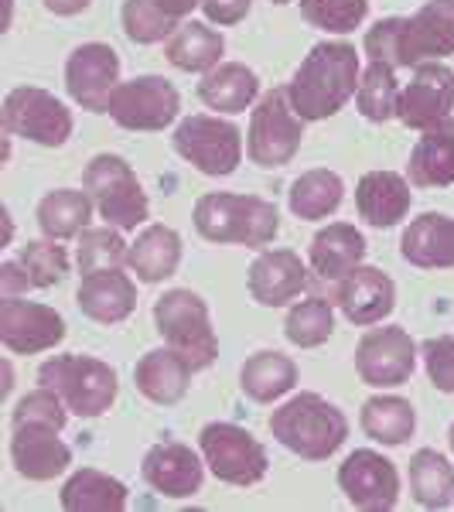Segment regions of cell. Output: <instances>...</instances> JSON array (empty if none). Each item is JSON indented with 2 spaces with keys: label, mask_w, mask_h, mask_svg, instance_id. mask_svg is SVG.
<instances>
[{
  "label": "cell",
  "mask_w": 454,
  "mask_h": 512,
  "mask_svg": "<svg viewBox=\"0 0 454 512\" xmlns=\"http://www.w3.org/2000/svg\"><path fill=\"white\" fill-rule=\"evenodd\" d=\"M359 79L362 55L356 52V45L345 38H328L304 55V62L294 69L284 89L297 117L304 123H318L342 113L345 103L356 99Z\"/></svg>",
  "instance_id": "1"
},
{
  "label": "cell",
  "mask_w": 454,
  "mask_h": 512,
  "mask_svg": "<svg viewBox=\"0 0 454 512\" xmlns=\"http://www.w3.org/2000/svg\"><path fill=\"white\" fill-rule=\"evenodd\" d=\"M366 59L400 69L454 55V0H427L410 18H383L366 31Z\"/></svg>",
  "instance_id": "2"
},
{
  "label": "cell",
  "mask_w": 454,
  "mask_h": 512,
  "mask_svg": "<svg viewBox=\"0 0 454 512\" xmlns=\"http://www.w3.org/2000/svg\"><path fill=\"white\" fill-rule=\"evenodd\" d=\"M195 233L216 246L267 250L280 233V212L274 202L246 192H209L192 209Z\"/></svg>",
  "instance_id": "3"
},
{
  "label": "cell",
  "mask_w": 454,
  "mask_h": 512,
  "mask_svg": "<svg viewBox=\"0 0 454 512\" xmlns=\"http://www.w3.org/2000/svg\"><path fill=\"white\" fill-rule=\"evenodd\" d=\"M270 437L301 461H328L349 437V417L321 393H294L270 414Z\"/></svg>",
  "instance_id": "4"
},
{
  "label": "cell",
  "mask_w": 454,
  "mask_h": 512,
  "mask_svg": "<svg viewBox=\"0 0 454 512\" xmlns=\"http://www.w3.org/2000/svg\"><path fill=\"white\" fill-rule=\"evenodd\" d=\"M38 386H52L65 407L82 420H96L117 403L120 376L110 362L86 352H65L41 362Z\"/></svg>",
  "instance_id": "5"
},
{
  "label": "cell",
  "mask_w": 454,
  "mask_h": 512,
  "mask_svg": "<svg viewBox=\"0 0 454 512\" xmlns=\"http://www.w3.org/2000/svg\"><path fill=\"white\" fill-rule=\"evenodd\" d=\"M154 328L161 342L175 349L181 359L192 362L195 373L216 366L219 359V338L212 328L209 304L188 287H171L154 301Z\"/></svg>",
  "instance_id": "6"
},
{
  "label": "cell",
  "mask_w": 454,
  "mask_h": 512,
  "mask_svg": "<svg viewBox=\"0 0 454 512\" xmlns=\"http://www.w3.org/2000/svg\"><path fill=\"white\" fill-rule=\"evenodd\" d=\"M82 192L93 198L96 216L113 229L134 233L137 226H144L151 219V202L134 175L127 158L120 154H96L82 171Z\"/></svg>",
  "instance_id": "7"
},
{
  "label": "cell",
  "mask_w": 454,
  "mask_h": 512,
  "mask_svg": "<svg viewBox=\"0 0 454 512\" xmlns=\"http://www.w3.org/2000/svg\"><path fill=\"white\" fill-rule=\"evenodd\" d=\"M171 147L185 164H192L198 175L226 178L243 164L246 140L243 130L229 117L219 113H192V117L178 120Z\"/></svg>",
  "instance_id": "8"
},
{
  "label": "cell",
  "mask_w": 454,
  "mask_h": 512,
  "mask_svg": "<svg viewBox=\"0 0 454 512\" xmlns=\"http://www.w3.org/2000/svg\"><path fill=\"white\" fill-rule=\"evenodd\" d=\"M304 140V120L294 113L284 86L267 89L250 110V130H246V158L263 171L287 168Z\"/></svg>",
  "instance_id": "9"
},
{
  "label": "cell",
  "mask_w": 454,
  "mask_h": 512,
  "mask_svg": "<svg viewBox=\"0 0 454 512\" xmlns=\"http://www.w3.org/2000/svg\"><path fill=\"white\" fill-rule=\"evenodd\" d=\"M198 451L205 458V468L219 482L236 485V489L260 485L270 472V458L267 448L260 444V437H253L239 424H229V420L205 424L202 434H198Z\"/></svg>",
  "instance_id": "10"
},
{
  "label": "cell",
  "mask_w": 454,
  "mask_h": 512,
  "mask_svg": "<svg viewBox=\"0 0 454 512\" xmlns=\"http://www.w3.org/2000/svg\"><path fill=\"white\" fill-rule=\"evenodd\" d=\"M0 123H4L7 137L31 140L38 147H65L76 130L69 106L41 86L11 89L4 99V110H0Z\"/></svg>",
  "instance_id": "11"
},
{
  "label": "cell",
  "mask_w": 454,
  "mask_h": 512,
  "mask_svg": "<svg viewBox=\"0 0 454 512\" xmlns=\"http://www.w3.org/2000/svg\"><path fill=\"white\" fill-rule=\"evenodd\" d=\"M106 117L120 130L158 134L181 117V93L164 76H134L113 89Z\"/></svg>",
  "instance_id": "12"
},
{
  "label": "cell",
  "mask_w": 454,
  "mask_h": 512,
  "mask_svg": "<svg viewBox=\"0 0 454 512\" xmlns=\"http://www.w3.org/2000/svg\"><path fill=\"white\" fill-rule=\"evenodd\" d=\"M420 345L400 325H373L356 345V376L373 390H396L410 383Z\"/></svg>",
  "instance_id": "13"
},
{
  "label": "cell",
  "mask_w": 454,
  "mask_h": 512,
  "mask_svg": "<svg viewBox=\"0 0 454 512\" xmlns=\"http://www.w3.org/2000/svg\"><path fill=\"white\" fill-rule=\"evenodd\" d=\"M338 489L359 512H390L400 502V468L373 448H356L338 465Z\"/></svg>",
  "instance_id": "14"
},
{
  "label": "cell",
  "mask_w": 454,
  "mask_h": 512,
  "mask_svg": "<svg viewBox=\"0 0 454 512\" xmlns=\"http://www.w3.org/2000/svg\"><path fill=\"white\" fill-rule=\"evenodd\" d=\"M454 113V69L444 62H424L414 69L407 86H400L396 99V120L407 130L437 127V123L451 120Z\"/></svg>",
  "instance_id": "15"
},
{
  "label": "cell",
  "mask_w": 454,
  "mask_h": 512,
  "mask_svg": "<svg viewBox=\"0 0 454 512\" xmlns=\"http://www.w3.org/2000/svg\"><path fill=\"white\" fill-rule=\"evenodd\" d=\"M120 86V55L106 41H86L65 59V89L86 113H106L113 89Z\"/></svg>",
  "instance_id": "16"
},
{
  "label": "cell",
  "mask_w": 454,
  "mask_h": 512,
  "mask_svg": "<svg viewBox=\"0 0 454 512\" xmlns=\"http://www.w3.org/2000/svg\"><path fill=\"white\" fill-rule=\"evenodd\" d=\"M65 318L52 304L28 301V297H4L0 301V342L11 355H41L62 345Z\"/></svg>",
  "instance_id": "17"
},
{
  "label": "cell",
  "mask_w": 454,
  "mask_h": 512,
  "mask_svg": "<svg viewBox=\"0 0 454 512\" xmlns=\"http://www.w3.org/2000/svg\"><path fill=\"white\" fill-rule=\"evenodd\" d=\"M205 472L209 468H205L202 451L188 448L181 441L154 444L140 461V478L164 499H192V495L202 492Z\"/></svg>",
  "instance_id": "18"
},
{
  "label": "cell",
  "mask_w": 454,
  "mask_h": 512,
  "mask_svg": "<svg viewBox=\"0 0 454 512\" xmlns=\"http://www.w3.org/2000/svg\"><path fill=\"white\" fill-rule=\"evenodd\" d=\"M335 308L342 311V318L356 328H373L383 325L396 308V284L390 274L379 267H356L349 277H342L335 284L332 294Z\"/></svg>",
  "instance_id": "19"
},
{
  "label": "cell",
  "mask_w": 454,
  "mask_h": 512,
  "mask_svg": "<svg viewBox=\"0 0 454 512\" xmlns=\"http://www.w3.org/2000/svg\"><path fill=\"white\" fill-rule=\"evenodd\" d=\"M246 291L260 308H291L308 291V267L294 250H260L246 270Z\"/></svg>",
  "instance_id": "20"
},
{
  "label": "cell",
  "mask_w": 454,
  "mask_h": 512,
  "mask_svg": "<svg viewBox=\"0 0 454 512\" xmlns=\"http://www.w3.org/2000/svg\"><path fill=\"white\" fill-rule=\"evenodd\" d=\"M62 431L45 424H14L11 434V461L14 472L28 482H52L69 472L72 448L59 437Z\"/></svg>",
  "instance_id": "21"
},
{
  "label": "cell",
  "mask_w": 454,
  "mask_h": 512,
  "mask_svg": "<svg viewBox=\"0 0 454 512\" xmlns=\"http://www.w3.org/2000/svg\"><path fill=\"white\" fill-rule=\"evenodd\" d=\"M76 304L96 325H120L137 308V284L127 267L96 270V274H86L79 280Z\"/></svg>",
  "instance_id": "22"
},
{
  "label": "cell",
  "mask_w": 454,
  "mask_h": 512,
  "mask_svg": "<svg viewBox=\"0 0 454 512\" xmlns=\"http://www.w3.org/2000/svg\"><path fill=\"white\" fill-rule=\"evenodd\" d=\"M192 362L181 359L175 349H151L137 359L134 366V386L154 407H175L192 390Z\"/></svg>",
  "instance_id": "23"
},
{
  "label": "cell",
  "mask_w": 454,
  "mask_h": 512,
  "mask_svg": "<svg viewBox=\"0 0 454 512\" xmlns=\"http://www.w3.org/2000/svg\"><path fill=\"white\" fill-rule=\"evenodd\" d=\"M192 11H202V0H123L120 24L134 45H161L192 18Z\"/></svg>",
  "instance_id": "24"
},
{
  "label": "cell",
  "mask_w": 454,
  "mask_h": 512,
  "mask_svg": "<svg viewBox=\"0 0 454 512\" xmlns=\"http://www.w3.org/2000/svg\"><path fill=\"white\" fill-rule=\"evenodd\" d=\"M400 256L417 270H454V216L420 212L400 236Z\"/></svg>",
  "instance_id": "25"
},
{
  "label": "cell",
  "mask_w": 454,
  "mask_h": 512,
  "mask_svg": "<svg viewBox=\"0 0 454 512\" xmlns=\"http://www.w3.org/2000/svg\"><path fill=\"white\" fill-rule=\"evenodd\" d=\"M366 260V236L352 222H328L308 246V267L318 280L338 284Z\"/></svg>",
  "instance_id": "26"
},
{
  "label": "cell",
  "mask_w": 454,
  "mask_h": 512,
  "mask_svg": "<svg viewBox=\"0 0 454 512\" xmlns=\"http://www.w3.org/2000/svg\"><path fill=\"white\" fill-rule=\"evenodd\" d=\"M410 181L396 171H366L356 185V212L366 226L393 229L410 212Z\"/></svg>",
  "instance_id": "27"
},
{
  "label": "cell",
  "mask_w": 454,
  "mask_h": 512,
  "mask_svg": "<svg viewBox=\"0 0 454 512\" xmlns=\"http://www.w3.org/2000/svg\"><path fill=\"white\" fill-rule=\"evenodd\" d=\"M181 236L164 222H151L127 246V270L140 284H161L171 280L181 267Z\"/></svg>",
  "instance_id": "28"
},
{
  "label": "cell",
  "mask_w": 454,
  "mask_h": 512,
  "mask_svg": "<svg viewBox=\"0 0 454 512\" xmlns=\"http://www.w3.org/2000/svg\"><path fill=\"white\" fill-rule=\"evenodd\" d=\"M195 89L198 99L205 103V110L219 113V117H236V113L250 110L263 96L257 72L243 62H219L216 69L198 79Z\"/></svg>",
  "instance_id": "29"
},
{
  "label": "cell",
  "mask_w": 454,
  "mask_h": 512,
  "mask_svg": "<svg viewBox=\"0 0 454 512\" xmlns=\"http://www.w3.org/2000/svg\"><path fill=\"white\" fill-rule=\"evenodd\" d=\"M297 379H301V369H297L291 355L277 349H260L239 369V390H243L246 400L270 407V403L284 400L287 393L297 390Z\"/></svg>",
  "instance_id": "30"
},
{
  "label": "cell",
  "mask_w": 454,
  "mask_h": 512,
  "mask_svg": "<svg viewBox=\"0 0 454 512\" xmlns=\"http://www.w3.org/2000/svg\"><path fill=\"white\" fill-rule=\"evenodd\" d=\"M407 181L414 188L454 185V117L424 130L407 158Z\"/></svg>",
  "instance_id": "31"
},
{
  "label": "cell",
  "mask_w": 454,
  "mask_h": 512,
  "mask_svg": "<svg viewBox=\"0 0 454 512\" xmlns=\"http://www.w3.org/2000/svg\"><path fill=\"white\" fill-rule=\"evenodd\" d=\"M222 55H226V38L212 21L188 18L175 35L164 41V59L181 72H192V76L212 72L222 62Z\"/></svg>",
  "instance_id": "32"
},
{
  "label": "cell",
  "mask_w": 454,
  "mask_h": 512,
  "mask_svg": "<svg viewBox=\"0 0 454 512\" xmlns=\"http://www.w3.org/2000/svg\"><path fill=\"white\" fill-rule=\"evenodd\" d=\"M96 205L93 198L79 188H55L38 202V229L41 236L59 239V243H76V239L93 226Z\"/></svg>",
  "instance_id": "33"
},
{
  "label": "cell",
  "mask_w": 454,
  "mask_h": 512,
  "mask_svg": "<svg viewBox=\"0 0 454 512\" xmlns=\"http://www.w3.org/2000/svg\"><path fill=\"white\" fill-rule=\"evenodd\" d=\"M359 427L369 441L383 444V448H400L417 431V410L414 403L396 393H376L362 403Z\"/></svg>",
  "instance_id": "34"
},
{
  "label": "cell",
  "mask_w": 454,
  "mask_h": 512,
  "mask_svg": "<svg viewBox=\"0 0 454 512\" xmlns=\"http://www.w3.org/2000/svg\"><path fill=\"white\" fill-rule=\"evenodd\" d=\"M59 502L65 512H123L130 492L120 478L99 472V468H79L65 478Z\"/></svg>",
  "instance_id": "35"
},
{
  "label": "cell",
  "mask_w": 454,
  "mask_h": 512,
  "mask_svg": "<svg viewBox=\"0 0 454 512\" xmlns=\"http://www.w3.org/2000/svg\"><path fill=\"white\" fill-rule=\"evenodd\" d=\"M345 202V181L328 168H311L294 178L287 192V209L301 222H321L335 216L338 205Z\"/></svg>",
  "instance_id": "36"
},
{
  "label": "cell",
  "mask_w": 454,
  "mask_h": 512,
  "mask_svg": "<svg viewBox=\"0 0 454 512\" xmlns=\"http://www.w3.org/2000/svg\"><path fill=\"white\" fill-rule=\"evenodd\" d=\"M410 495L420 509H448L454 506V465L448 454L437 448L414 451L407 465Z\"/></svg>",
  "instance_id": "37"
},
{
  "label": "cell",
  "mask_w": 454,
  "mask_h": 512,
  "mask_svg": "<svg viewBox=\"0 0 454 512\" xmlns=\"http://www.w3.org/2000/svg\"><path fill=\"white\" fill-rule=\"evenodd\" d=\"M335 332V301L328 297H301L287 308L284 338L297 349H321Z\"/></svg>",
  "instance_id": "38"
},
{
  "label": "cell",
  "mask_w": 454,
  "mask_h": 512,
  "mask_svg": "<svg viewBox=\"0 0 454 512\" xmlns=\"http://www.w3.org/2000/svg\"><path fill=\"white\" fill-rule=\"evenodd\" d=\"M396 99H400V82H396V69L383 62H369L362 69L356 106L369 123L396 120Z\"/></svg>",
  "instance_id": "39"
},
{
  "label": "cell",
  "mask_w": 454,
  "mask_h": 512,
  "mask_svg": "<svg viewBox=\"0 0 454 512\" xmlns=\"http://www.w3.org/2000/svg\"><path fill=\"white\" fill-rule=\"evenodd\" d=\"M127 239L123 229L113 226H89L86 233L76 239V267L79 274H96V270H117L127 267Z\"/></svg>",
  "instance_id": "40"
},
{
  "label": "cell",
  "mask_w": 454,
  "mask_h": 512,
  "mask_svg": "<svg viewBox=\"0 0 454 512\" xmlns=\"http://www.w3.org/2000/svg\"><path fill=\"white\" fill-rule=\"evenodd\" d=\"M301 21L325 35L345 38L369 18V0H301Z\"/></svg>",
  "instance_id": "41"
},
{
  "label": "cell",
  "mask_w": 454,
  "mask_h": 512,
  "mask_svg": "<svg viewBox=\"0 0 454 512\" xmlns=\"http://www.w3.org/2000/svg\"><path fill=\"white\" fill-rule=\"evenodd\" d=\"M18 260L28 267V277L35 284V291H48V287H59L72 270V260H69V250L59 239H31L24 243V250Z\"/></svg>",
  "instance_id": "42"
},
{
  "label": "cell",
  "mask_w": 454,
  "mask_h": 512,
  "mask_svg": "<svg viewBox=\"0 0 454 512\" xmlns=\"http://www.w3.org/2000/svg\"><path fill=\"white\" fill-rule=\"evenodd\" d=\"M69 414L72 410L65 407V400L52 390V386H38V390L21 396L11 420L14 424H45V427H55V431H65Z\"/></svg>",
  "instance_id": "43"
},
{
  "label": "cell",
  "mask_w": 454,
  "mask_h": 512,
  "mask_svg": "<svg viewBox=\"0 0 454 512\" xmlns=\"http://www.w3.org/2000/svg\"><path fill=\"white\" fill-rule=\"evenodd\" d=\"M420 362L437 393H454V335H434L420 345Z\"/></svg>",
  "instance_id": "44"
},
{
  "label": "cell",
  "mask_w": 454,
  "mask_h": 512,
  "mask_svg": "<svg viewBox=\"0 0 454 512\" xmlns=\"http://www.w3.org/2000/svg\"><path fill=\"white\" fill-rule=\"evenodd\" d=\"M253 0H202L205 21H212L216 28H233L250 14Z\"/></svg>",
  "instance_id": "45"
},
{
  "label": "cell",
  "mask_w": 454,
  "mask_h": 512,
  "mask_svg": "<svg viewBox=\"0 0 454 512\" xmlns=\"http://www.w3.org/2000/svg\"><path fill=\"white\" fill-rule=\"evenodd\" d=\"M31 287L35 284L28 277V267L21 260H4V267H0V291H4V297H21Z\"/></svg>",
  "instance_id": "46"
},
{
  "label": "cell",
  "mask_w": 454,
  "mask_h": 512,
  "mask_svg": "<svg viewBox=\"0 0 454 512\" xmlns=\"http://www.w3.org/2000/svg\"><path fill=\"white\" fill-rule=\"evenodd\" d=\"M41 4H45V11L55 14V18H76V14L89 11L93 0H41Z\"/></svg>",
  "instance_id": "47"
},
{
  "label": "cell",
  "mask_w": 454,
  "mask_h": 512,
  "mask_svg": "<svg viewBox=\"0 0 454 512\" xmlns=\"http://www.w3.org/2000/svg\"><path fill=\"white\" fill-rule=\"evenodd\" d=\"M0 216H4V246L11 243V236H14V219H11V209H7L4 205V212H0Z\"/></svg>",
  "instance_id": "48"
},
{
  "label": "cell",
  "mask_w": 454,
  "mask_h": 512,
  "mask_svg": "<svg viewBox=\"0 0 454 512\" xmlns=\"http://www.w3.org/2000/svg\"><path fill=\"white\" fill-rule=\"evenodd\" d=\"M14 386V373H11V362H4V393H11Z\"/></svg>",
  "instance_id": "49"
},
{
  "label": "cell",
  "mask_w": 454,
  "mask_h": 512,
  "mask_svg": "<svg viewBox=\"0 0 454 512\" xmlns=\"http://www.w3.org/2000/svg\"><path fill=\"white\" fill-rule=\"evenodd\" d=\"M11 11H14V0H4V31L11 28Z\"/></svg>",
  "instance_id": "50"
},
{
  "label": "cell",
  "mask_w": 454,
  "mask_h": 512,
  "mask_svg": "<svg viewBox=\"0 0 454 512\" xmlns=\"http://www.w3.org/2000/svg\"><path fill=\"white\" fill-rule=\"evenodd\" d=\"M448 444H451V454H454V424H451V431H448Z\"/></svg>",
  "instance_id": "51"
},
{
  "label": "cell",
  "mask_w": 454,
  "mask_h": 512,
  "mask_svg": "<svg viewBox=\"0 0 454 512\" xmlns=\"http://www.w3.org/2000/svg\"><path fill=\"white\" fill-rule=\"evenodd\" d=\"M270 4H277V7H284V4H294V0H270Z\"/></svg>",
  "instance_id": "52"
}]
</instances>
